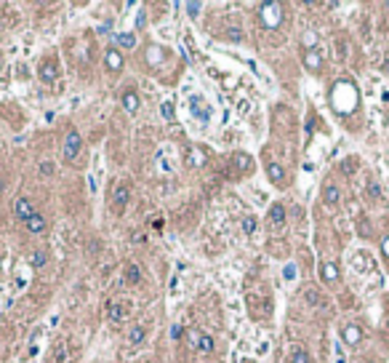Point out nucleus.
I'll list each match as a JSON object with an SVG mask.
<instances>
[{
	"label": "nucleus",
	"instance_id": "bb28decb",
	"mask_svg": "<svg viewBox=\"0 0 389 363\" xmlns=\"http://www.w3.org/2000/svg\"><path fill=\"white\" fill-rule=\"evenodd\" d=\"M182 337H184V329L179 326V323H176V326H171V339H174V342H179Z\"/></svg>",
	"mask_w": 389,
	"mask_h": 363
},
{
	"label": "nucleus",
	"instance_id": "423d86ee",
	"mask_svg": "<svg viewBox=\"0 0 389 363\" xmlns=\"http://www.w3.org/2000/svg\"><path fill=\"white\" fill-rule=\"evenodd\" d=\"M128 313H131V307L126 302H110L107 305V315H110V321H115V323H123L128 318Z\"/></svg>",
	"mask_w": 389,
	"mask_h": 363
},
{
	"label": "nucleus",
	"instance_id": "39448f33",
	"mask_svg": "<svg viewBox=\"0 0 389 363\" xmlns=\"http://www.w3.org/2000/svg\"><path fill=\"white\" fill-rule=\"evenodd\" d=\"M13 214H16V219L27 222L29 216L35 214V206H32V200H29V198H16V200H13Z\"/></svg>",
	"mask_w": 389,
	"mask_h": 363
},
{
	"label": "nucleus",
	"instance_id": "f704fd0d",
	"mask_svg": "<svg viewBox=\"0 0 389 363\" xmlns=\"http://www.w3.org/2000/svg\"><path fill=\"white\" fill-rule=\"evenodd\" d=\"M3 187H5V179H3V176H0V192H3Z\"/></svg>",
	"mask_w": 389,
	"mask_h": 363
},
{
	"label": "nucleus",
	"instance_id": "2eb2a0df",
	"mask_svg": "<svg viewBox=\"0 0 389 363\" xmlns=\"http://www.w3.org/2000/svg\"><path fill=\"white\" fill-rule=\"evenodd\" d=\"M320 278H323L325 283H333V281L339 278V267L331 265V262H325V265L320 267Z\"/></svg>",
	"mask_w": 389,
	"mask_h": 363
},
{
	"label": "nucleus",
	"instance_id": "6e6552de",
	"mask_svg": "<svg viewBox=\"0 0 389 363\" xmlns=\"http://www.w3.org/2000/svg\"><path fill=\"white\" fill-rule=\"evenodd\" d=\"M37 75H40V80H43V83H53V80H56V78H59V69H56V61H53V59H48V61H43V64H40V72H37Z\"/></svg>",
	"mask_w": 389,
	"mask_h": 363
},
{
	"label": "nucleus",
	"instance_id": "7c9ffc66",
	"mask_svg": "<svg viewBox=\"0 0 389 363\" xmlns=\"http://www.w3.org/2000/svg\"><path fill=\"white\" fill-rule=\"evenodd\" d=\"M203 8L200 3H187V11H190V16H197V11Z\"/></svg>",
	"mask_w": 389,
	"mask_h": 363
},
{
	"label": "nucleus",
	"instance_id": "6ab92c4d",
	"mask_svg": "<svg viewBox=\"0 0 389 363\" xmlns=\"http://www.w3.org/2000/svg\"><path fill=\"white\" fill-rule=\"evenodd\" d=\"M118 45H120V48H126V51L136 48V35H131V32H120V35H118Z\"/></svg>",
	"mask_w": 389,
	"mask_h": 363
},
{
	"label": "nucleus",
	"instance_id": "4be33fe9",
	"mask_svg": "<svg viewBox=\"0 0 389 363\" xmlns=\"http://www.w3.org/2000/svg\"><path fill=\"white\" fill-rule=\"evenodd\" d=\"M192 112H194V115H197V118H200V120H203V123H205L208 118H211V115H208V110H205V107H203V104H200V99H194V102H192Z\"/></svg>",
	"mask_w": 389,
	"mask_h": 363
},
{
	"label": "nucleus",
	"instance_id": "2f4dec72",
	"mask_svg": "<svg viewBox=\"0 0 389 363\" xmlns=\"http://www.w3.org/2000/svg\"><path fill=\"white\" fill-rule=\"evenodd\" d=\"M171 115H174V104L166 102V104H163V118H171Z\"/></svg>",
	"mask_w": 389,
	"mask_h": 363
},
{
	"label": "nucleus",
	"instance_id": "c756f323",
	"mask_svg": "<svg viewBox=\"0 0 389 363\" xmlns=\"http://www.w3.org/2000/svg\"><path fill=\"white\" fill-rule=\"evenodd\" d=\"M240 37H243V32H240V29H235V27L227 29V40H240Z\"/></svg>",
	"mask_w": 389,
	"mask_h": 363
},
{
	"label": "nucleus",
	"instance_id": "f8f14e48",
	"mask_svg": "<svg viewBox=\"0 0 389 363\" xmlns=\"http://www.w3.org/2000/svg\"><path fill=\"white\" fill-rule=\"evenodd\" d=\"M339 198H341V192H339L336 184H325V190H323V203H325V206H336Z\"/></svg>",
	"mask_w": 389,
	"mask_h": 363
},
{
	"label": "nucleus",
	"instance_id": "393cba45",
	"mask_svg": "<svg viewBox=\"0 0 389 363\" xmlns=\"http://www.w3.org/2000/svg\"><path fill=\"white\" fill-rule=\"evenodd\" d=\"M304 297H307V302H309V305H315V307H317V305H323V299H320V294H317L315 289H307V291H304Z\"/></svg>",
	"mask_w": 389,
	"mask_h": 363
},
{
	"label": "nucleus",
	"instance_id": "ddd939ff",
	"mask_svg": "<svg viewBox=\"0 0 389 363\" xmlns=\"http://www.w3.org/2000/svg\"><path fill=\"white\" fill-rule=\"evenodd\" d=\"M341 337H344L347 345H357L363 339V331H360V326H347L344 331H341Z\"/></svg>",
	"mask_w": 389,
	"mask_h": 363
},
{
	"label": "nucleus",
	"instance_id": "473e14b6",
	"mask_svg": "<svg viewBox=\"0 0 389 363\" xmlns=\"http://www.w3.org/2000/svg\"><path fill=\"white\" fill-rule=\"evenodd\" d=\"M381 251H384V257L389 259V238H384V241H381Z\"/></svg>",
	"mask_w": 389,
	"mask_h": 363
},
{
	"label": "nucleus",
	"instance_id": "aec40b11",
	"mask_svg": "<svg viewBox=\"0 0 389 363\" xmlns=\"http://www.w3.org/2000/svg\"><path fill=\"white\" fill-rule=\"evenodd\" d=\"M126 281L134 283V286L142 281V270H139V265H126Z\"/></svg>",
	"mask_w": 389,
	"mask_h": 363
},
{
	"label": "nucleus",
	"instance_id": "a211bd4d",
	"mask_svg": "<svg viewBox=\"0 0 389 363\" xmlns=\"http://www.w3.org/2000/svg\"><path fill=\"white\" fill-rule=\"evenodd\" d=\"M213 347H216V342H213V337H211V334H200V337H197V350H203V353H213Z\"/></svg>",
	"mask_w": 389,
	"mask_h": 363
},
{
	"label": "nucleus",
	"instance_id": "f3484780",
	"mask_svg": "<svg viewBox=\"0 0 389 363\" xmlns=\"http://www.w3.org/2000/svg\"><path fill=\"white\" fill-rule=\"evenodd\" d=\"M45 262H48V251H45V249H35L32 257H29V265H32V267H43Z\"/></svg>",
	"mask_w": 389,
	"mask_h": 363
},
{
	"label": "nucleus",
	"instance_id": "f03ea898",
	"mask_svg": "<svg viewBox=\"0 0 389 363\" xmlns=\"http://www.w3.org/2000/svg\"><path fill=\"white\" fill-rule=\"evenodd\" d=\"M259 21L267 29L280 27V21H283V5H280V3H264L259 8Z\"/></svg>",
	"mask_w": 389,
	"mask_h": 363
},
{
	"label": "nucleus",
	"instance_id": "a878e982",
	"mask_svg": "<svg viewBox=\"0 0 389 363\" xmlns=\"http://www.w3.org/2000/svg\"><path fill=\"white\" fill-rule=\"evenodd\" d=\"M243 233H248V235L256 233V219H253V216H245V219H243Z\"/></svg>",
	"mask_w": 389,
	"mask_h": 363
},
{
	"label": "nucleus",
	"instance_id": "0eeeda50",
	"mask_svg": "<svg viewBox=\"0 0 389 363\" xmlns=\"http://www.w3.org/2000/svg\"><path fill=\"white\" fill-rule=\"evenodd\" d=\"M24 227H27L29 235H40V233H45V230H48V219H45V216H40V214H32V216L24 222Z\"/></svg>",
	"mask_w": 389,
	"mask_h": 363
},
{
	"label": "nucleus",
	"instance_id": "72a5a7b5",
	"mask_svg": "<svg viewBox=\"0 0 389 363\" xmlns=\"http://www.w3.org/2000/svg\"><path fill=\"white\" fill-rule=\"evenodd\" d=\"M341 171H347V174H352V171H355V160H347V168H341Z\"/></svg>",
	"mask_w": 389,
	"mask_h": 363
},
{
	"label": "nucleus",
	"instance_id": "1a4fd4ad",
	"mask_svg": "<svg viewBox=\"0 0 389 363\" xmlns=\"http://www.w3.org/2000/svg\"><path fill=\"white\" fill-rule=\"evenodd\" d=\"M104 64H107V69H112V72H120V69H123V56H120V51H118V48H107Z\"/></svg>",
	"mask_w": 389,
	"mask_h": 363
},
{
	"label": "nucleus",
	"instance_id": "4468645a",
	"mask_svg": "<svg viewBox=\"0 0 389 363\" xmlns=\"http://www.w3.org/2000/svg\"><path fill=\"white\" fill-rule=\"evenodd\" d=\"M304 64H307V69L317 72V69L323 67V56H320L317 51H307V53H304Z\"/></svg>",
	"mask_w": 389,
	"mask_h": 363
},
{
	"label": "nucleus",
	"instance_id": "412c9836",
	"mask_svg": "<svg viewBox=\"0 0 389 363\" xmlns=\"http://www.w3.org/2000/svg\"><path fill=\"white\" fill-rule=\"evenodd\" d=\"M144 337H147L144 326H134V329L128 331V342H131V345H139V342H144Z\"/></svg>",
	"mask_w": 389,
	"mask_h": 363
},
{
	"label": "nucleus",
	"instance_id": "b1692460",
	"mask_svg": "<svg viewBox=\"0 0 389 363\" xmlns=\"http://www.w3.org/2000/svg\"><path fill=\"white\" fill-rule=\"evenodd\" d=\"M160 53H163L160 48H152L150 45V48H147V61H150V64H160V59H163Z\"/></svg>",
	"mask_w": 389,
	"mask_h": 363
},
{
	"label": "nucleus",
	"instance_id": "7ed1b4c3",
	"mask_svg": "<svg viewBox=\"0 0 389 363\" xmlns=\"http://www.w3.org/2000/svg\"><path fill=\"white\" fill-rule=\"evenodd\" d=\"M80 147H83V139H80V134L72 128V131L67 134V139H64V150H61V155H64V160H75L77 152H80Z\"/></svg>",
	"mask_w": 389,
	"mask_h": 363
},
{
	"label": "nucleus",
	"instance_id": "dca6fc26",
	"mask_svg": "<svg viewBox=\"0 0 389 363\" xmlns=\"http://www.w3.org/2000/svg\"><path fill=\"white\" fill-rule=\"evenodd\" d=\"M269 222H272L275 227L285 222V206H283V203H275V206H272V211H269Z\"/></svg>",
	"mask_w": 389,
	"mask_h": 363
},
{
	"label": "nucleus",
	"instance_id": "5701e85b",
	"mask_svg": "<svg viewBox=\"0 0 389 363\" xmlns=\"http://www.w3.org/2000/svg\"><path fill=\"white\" fill-rule=\"evenodd\" d=\"M291 363H309V353L304 350V347L293 350V353H291Z\"/></svg>",
	"mask_w": 389,
	"mask_h": 363
},
{
	"label": "nucleus",
	"instance_id": "f257e3e1",
	"mask_svg": "<svg viewBox=\"0 0 389 363\" xmlns=\"http://www.w3.org/2000/svg\"><path fill=\"white\" fill-rule=\"evenodd\" d=\"M331 102H333V110L336 112H344V115H349L357 107V86L352 80H339L336 86H333V91H331Z\"/></svg>",
	"mask_w": 389,
	"mask_h": 363
},
{
	"label": "nucleus",
	"instance_id": "c85d7f7f",
	"mask_svg": "<svg viewBox=\"0 0 389 363\" xmlns=\"http://www.w3.org/2000/svg\"><path fill=\"white\" fill-rule=\"evenodd\" d=\"M40 174H43V176L53 174V163H51V160H43V163H40Z\"/></svg>",
	"mask_w": 389,
	"mask_h": 363
},
{
	"label": "nucleus",
	"instance_id": "9d476101",
	"mask_svg": "<svg viewBox=\"0 0 389 363\" xmlns=\"http://www.w3.org/2000/svg\"><path fill=\"white\" fill-rule=\"evenodd\" d=\"M120 102H123V110H126V112H136V110H139V94H136L134 88H126V91H123Z\"/></svg>",
	"mask_w": 389,
	"mask_h": 363
},
{
	"label": "nucleus",
	"instance_id": "9b49d317",
	"mask_svg": "<svg viewBox=\"0 0 389 363\" xmlns=\"http://www.w3.org/2000/svg\"><path fill=\"white\" fill-rule=\"evenodd\" d=\"M267 174H269L272 184H277V187H285V168L280 166V163H267Z\"/></svg>",
	"mask_w": 389,
	"mask_h": 363
},
{
	"label": "nucleus",
	"instance_id": "20e7f679",
	"mask_svg": "<svg viewBox=\"0 0 389 363\" xmlns=\"http://www.w3.org/2000/svg\"><path fill=\"white\" fill-rule=\"evenodd\" d=\"M112 200H115V211H123V208L128 206V200H131V187L126 182H120L118 187H115V192H112Z\"/></svg>",
	"mask_w": 389,
	"mask_h": 363
},
{
	"label": "nucleus",
	"instance_id": "cd10ccee",
	"mask_svg": "<svg viewBox=\"0 0 389 363\" xmlns=\"http://www.w3.org/2000/svg\"><path fill=\"white\" fill-rule=\"evenodd\" d=\"M315 43H317V35H315V32H307V35H304V45H307L309 51H312V45H315Z\"/></svg>",
	"mask_w": 389,
	"mask_h": 363
}]
</instances>
